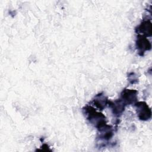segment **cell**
I'll use <instances>...</instances> for the list:
<instances>
[{
    "mask_svg": "<svg viewBox=\"0 0 152 152\" xmlns=\"http://www.w3.org/2000/svg\"><path fill=\"white\" fill-rule=\"evenodd\" d=\"M135 32L144 37H150L152 34V24L150 20H144L135 28Z\"/></svg>",
    "mask_w": 152,
    "mask_h": 152,
    "instance_id": "cell-5",
    "label": "cell"
},
{
    "mask_svg": "<svg viewBox=\"0 0 152 152\" xmlns=\"http://www.w3.org/2000/svg\"><path fill=\"white\" fill-rule=\"evenodd\" d=\"M128 80H129V81L131 84H135V83H137L138 81L136 74L134 72H131V73L129 74Z\"/></svg>",
    "mask_w": 152,
    "mask_h": 152,
    "instance_id": "cell-8",
    "label": "cell"
},
{
    "mask_svg": "<svg viewBox=\"0 0 152 152\" xmlns=\"http://www.w3.org/2000/svg\"><path fill=\"white\" fill-rule=\"evenodd\" d=\"M108 105L112 109L113 115L116 116H119L122 115L125 110V107L126 106L120 99L113 102L109 101Z\"/></svg>",
    "mask_w": 152,
    "mask_h": 152,
    "instance_id": "cell-6",
    "label": "cell"
},
{
    "mask_svg": "<svg viewBox=\"0 0 152 152\" xmlns=\"http://www.w3.org/2000/svg\"><path fill=\"white\" fill-rule=\"evenodd\" d=\"M138 91L135 90L124 89L121 93L120 99L125 105L134 104L137 101Z\"/></svg>",
    "mask_w": 152,
    "mask_h": 152,
    "instance_id": "cell-3",
    "label": "cell"
},
{
    "mask_svg": "<svg viewBox=\"0 0 152 152\" xmlns=\"http://www.w3.org/2000/svg\"><path fill=\"white\" fill-rule=\"evenodd\" d=\"M83 112L90 123L96 127L97 129L106 124L105 116L102 113L97 112L92 106H86L83 109Z\"/></svg>",
    "mask_w": 152,
    "mask_h": 152,
    "instance_id": "cell-1",
    "label": "cell"
},
{
    "mask_svg": "<svg viewBox=\"0 0 152 152\" xmlns=\"http://www.w3.org/2000/svg\"><path fill=\"white\" fill-rule=\"evenodd\" d=\"M108 99L103 93H99L94 96L92 103L99 110H103L108 105Z\"/></svg>",
    "mask_w": 152,
    "mask_h": 152,
    "instance_id": "cell-7",
    "label": "cell"
},
{
    "mask_svg": "<svg viewBox=\"0 0 152 152\" xmlns=\"http://www.w3.org/2000/svg\"><path fill=\"white\" fill-rule=\"evenodd\" d=\"M136 48L138 50V54L140 56H142L145 51L151 49V45L146 37L138 34L136 40Z\"/></svg>",
    "mask_w": 152,
    "mask_h": 152,
    "instance_id": "cell-4",
    "label": "cell"
},
{
    "mask_svg": "<svg viewBox=\"0 0 152 152\" xmlns=\"http://www.w3.org/2000/svg\"><path fill=\"white\" fill-rule=\"evenodd\" d=\"M138 118L141 121H148L151 116V110L144 102H137L134 103Z\"/></svg>",
    "mask_w": 152,
    "mask_h": 152,
    "instance_id": "cell-2",
    "label": "cell"
}]
</instances>
